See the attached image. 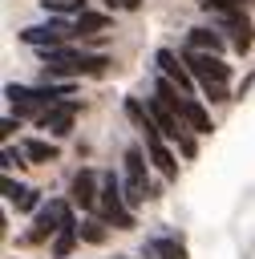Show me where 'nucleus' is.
<instances>
[{
    "instance_id": "23",
    "label": "nucleus",
    "mask_w": 255,
    "mask_h": 259,
    "mask_svg": "<svg viewBox=\"0 0 255 259\" xmlns=\"http://www.w3.org/2000/svg\"><path fill=\"white\" fill-rule=\"evenodd\" d=\"M24 150H12V146H4V170H12V166H24Z\"/></svg>"
},
{
    "instance_id": "16",
    "label": "nucleus",
    "mask_w": 255,
    "mask_h": 259,
    "mask_svg": "<svg viewBox=\"0 0 255 259\" xmlns=\"http://www.w3.org/2000/svg\"><path fill=\"white\" fill-rule=\"evenodd\" d=\"M73 24H77V36H89V32H101V28H109V16L105 12H81V16H73Z\"/></svg>"
},
{
    "instance_id": "21",
    "label": "nucleus",
    "mask_w": 255,
    "mask_h": 259,
    "mask_svg": "<svg viewBox=\"0 0 255 259\" xmlns=\"http://www.w3.org/2000/svg\"><path fill=\"white\" fill-rule=\"evenodd\" d=\"M202 8H210V12H239L243 8V0H198Z\"/></svg>"
},
{
    "instance_id": "7",
    "label": "nucleus",
    "mask_w": 255,
    "mask_h": 259,
    "mask_svg": "<svg viewBox=\"0 0 255 259\" xmlns=\"http://www.w3.org/2000/svg\"><path fill=\"white\" fill-rule=\"evenodd\" d=\"M215 24L231 36V45H235L239 53H251V45H255V28H251V20L243 16V8H239V12H215Z\"/></svg>"
},
{
    "instance_id": "24",
    "label": "nucleus",
    "mask_w": 255,
    "mask_h": 259,
    "mask_svg": "<svg viewBox=\"0 0 255 259\" xmlns=\"http://www.w3.org/2000/svg\"><path fill=\"white\" fill-rule=\"evenodd\" d=\"M105 4H109V8H125V12H134L142 0H105Z\"/></svg>"
},
{
    "instance_id": "8",
    "label": "nucleus",
    "mask_w": 255,
    "mask_h": 259,
    "mask_svg": "<svg viewBox=\"0 0 255 259\" xmlns=\"http://www.w3.org/2000/svg\"><path fill=\"white\" fill-rule=\"evenodd\" d=\"M142 134H146V154H150L154 170H158L166 182H174V178H178V158L166 150V142H162V130H158V125H150V130H142Z\"/></svg>"
},
{
    "instance_id": "22",
    "label": "nucleus",
    "mask_w": 255,
    "mask_h": 259,
    "mask_svg": "<svg viewBox=\"0 0 255 259\" xmlns=\"http://www.w3.org/2000/svg\"><path fill=\"white\" fill-rule=\"evenodd\" d=\"M202 93H206L210 101H231V89H227V81H223V85H202Z\"/></svg>"
},
{
    "instance_id": "1",
    "label": "nucleus",
    "mask_w": 255,
    "mask_h": 259,
    "mask_svg": "<svg viewBox=\"0 0 255 259\" xmlns=\"http://www.w3.org/2000/svg\"><path fill=\"white\" fill-rule=\"evenodd\" d=\"M40 61H45V81L49 77H101L109 65L101 53H77L69 45L40 49Z\"/></svg>"
},
{
    "instance_id": "13",
    "label": "nucleus",
    "mask_w": 255,
    "mask_h": 259,
    "mask_svg": "<svg viewBox=\"0 0 255 259\" xmlns=\"http://www.w3.org/2000/svg\"><path fill=\"white\" fill-rule=\"evenodd\" d=\"M223 32L219 28H190L186 36V49H198V53H223Z\"/></svg>"
},
{
    "instance_id": "14",
    "label": "nucleus",
    "mask_w": 255,
    "mask_h": 259,
    "mask_svg": "<svg viewBox=\"0 0 255 259\" xmlns=\"http://www.w3.org/2000/svg\"><path fill=\"white\" fill-rule=\"evenodd\" d=\"M77 239H81V227H77V219H73V210H69L65 227H61V231H57V239H53V259H65V255L77 247Z\"/></svg>"
},
{
    "instance_id": "10",
    "label": "nucleus",
    "mask_w": 255,
    "mask_h": 259,
    "mask_svg": "<svg viewBox=\"0 0 255 259\" xmlns=\"http://www.w3.org/2000/svg\"><path fill=\"white\" fill-rule=\"evenodd\" d=\"M69 194H73V202H77L81 210H93V206H97V194H101V186H97V174H93V170H81V174H73V182H69Z\"/></svg>"
},
{
    "instance_id": "25",
    "label": "nucleus",
    "mask_w": 255,
    "mask_h": 259,
    "mask_svg": "<svg viewBox=\"0 0 255 259\" xmlns=\"http://www.w3.org/2000/svg\"><path fill=\"white\" fill-rule=\"evenodd\" d=\"M117 259H125V255H117Z\"/></svg>"
},
{
    "instance_id": "20",
    "label": "nucleus",
    "mask_w": 255,
    "mask_h": 259,
    "mask_svg": "<svg viewBox=\"0 0 255 259\" xmlns=\"http://www.w3.org/2000/svg\"><path fill=\"white\" fill-rule=\"evenodd\" d=\"M12 206H16V210H40V198H36V190H28V186H24V190L12 198Z\"/></svg>"
},
{
    "instance_id": "3",
    "label": "nucleus",
    "mask_w": 255,
    "mask_h": 259,
    "mask_svg": "<svg viewBox=\"0 0 255 259\" xmlns=\"http://www.w3.org/2000/svg\"><path fill=\"white\" fill-rule=\"evenodd\" d=\"M182 61H186V69L194 73V81H198V85H223V81H231V65H223V57H219V53L186 49V53H182Z\"/></svg>"
},
{
    "instance_id": "5",
    "label": "nucleus",
    "mask_w": 255,
    "mask_h": 259,
    "mask_svg": "<svg viewBox=\"0 0 255 259\" xmlns=\"http://www.w3.org/2000/svg\"><path fill=\"white\" fill-rule=\"evenodd\" d=\"M121 190H125V202H130V206H138V202H146V198H150L142 146H130V150H125V178H121Z\"/></svg>"
},
{
    "instance_id": "15",
    "label": "nucleus",
    "mask_w": 255,
    "mask_h": 259,
    "mask_svg": "<svg viewBox=\"0 0 255 259\" xmlns=\"http://www.w3.org/2000/svg\"><path fill=\"white\" fill-rule=\"evenodd\" d=\"M146 259H186L182 239H146Z\"/></svg>"
},
{
    "instance_id": "9",
    "label": "nucleus",
    "mask_w": 255,
    "mask_h": 259,
    "mask_svg": "<svg viewBox=\"0 0 255 259\" xmlns=\"http://www.w3.org/2000/svg\"><path fill=\"white\" fill-rule=\"evenodd\" d=\"M77 109H81V105H77L73 97H65V101H53V105H49V109H45L36 121H40V130H49V134L65 138V134L73 130V117H77Z\"/></svg>"
},
{
    "instance_id": "4",
    "label": "nucleus",
    "mask_w": 255,
    "mask_h": 259,
    "mask_svg": "<svg viewBox=\"0 0 255 259\" xmlns=\"http://www.w3.org/2000/svg\"><path fill=\"white\" fill-rule=\"evenodd\" d=\"M77 36V24L73 20H49V24H32V28H20V40L24 45H32V49H57V45H65V40H73Z\"/></svg>"
},
{
    "instance_id": "12",
    "label": "nucleus",
    "mask_w": 255,
    "mask_h": 259,
    "mask_svg": "<svg viewBox=\"0 0 255 259\" xmlns=\"http://www.w3.org/2000/svg\"><path fill=\"white\" fill-rule=\"evenodd\" d=\"M158 65H162V77H170V81H174V85H182L186 93L194 89V73H190V69H182L186 61H178L170 49H158Z\"/></svg>"
},
{
    "instance_id": "2",
    "label": "nucleus",
    "mask_w": 255,
    "mask_h": 259,
    "mask_svg": "<svg viewBox=\"0 0 255 259\" xmlns=\"http://www.w3.org/2000/svg\"><path fill=\"white\" fill-rule=\"evenodd\" d=\"M97 210L109 227L117 231H134V210L125 202V190H121V178L117 174H105L101 178V194H97Z\"/></svg>"
},
{
    "instance_id": "11",
    "label": "nucleus",
    "mask_w": 255,
    "mask_h": 259,
    "mask_svg": "<svg viewBox=\"0 0 255 259\" xmlns=\"http://www.w3.org/2000/svg\"><path fill=\"white\" fill-rule=\"evenodd\" d=\"M178 117L186 121V130H194V134H210L215 125H210V113H206V105L202 101H194L190 93L182 97V105H178Z\"/></svg>"
},
{
    "instance_id": "17",
    "label": "nucleus",
    "mask_w": 255,
    "mask_h": 259,
    "mask_svg": "<svg viewBox=\"0 0 255 259\" xmlns=\"http://www.w3.org/2000/svg\"><path fill=\"white\" fill-rule=\"evenodd\" d=\"M20 150L28 154V162H57V146H53V142H45V138H28Z\"/></svg>"
},
{
    "instance_id": "6",
    "label": "nucleus",
    "mask_w": 255,
    "mask_h": 259,
    "mask_svg": "<svg viewBox=\"0 0 255 259\" xmlns=\"http://www.w3.org/2000/svg\"><path fill=\"white\" fill-rule=\"evenodd\" d=\"M65 219H69V202H45V206L36 210V223H32V231H28L20 243H40V239L57 235V231L65 227Z\"/></svg>"
},
{
    "instance_id": "18",
    "label": "nucleus",
    "mask_w": 255,
    "mask_h": 259,
    "mask_svg": "<svg viewBox=\"0 0 255 259\" xmlns=\"http://www.w3.org/2000/svg\"><path fill=\"white\" fill-rule=\"evenodd\" d=\"M105 227H109L105 219H85L81 223V239L85 243H105Z\"/></svg>"
},
{
    "instance_id": "19",
    "label": "nucleus",
    "mask_w": 255,
    "mask_h": 259,
    "mask_svg": "<svg viewBox=\"0 0 255 259\" xmlns=\"http://www.w3.org/2000/svg\"><path fill=\"white\" fill-rule=\"evenodd\" d=\"M45 4V12H85V0H40Z\"/></svg>"
}]
</instances>
